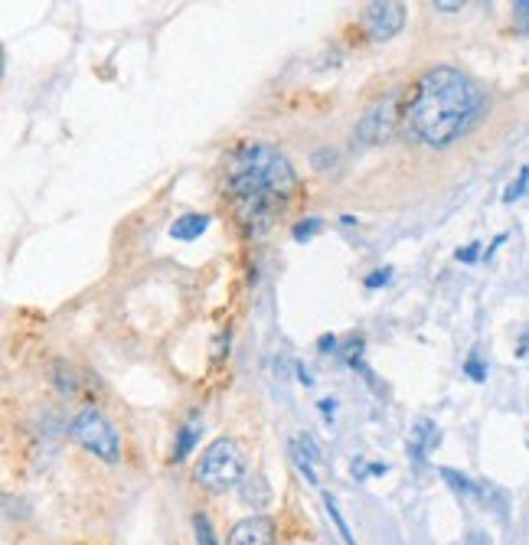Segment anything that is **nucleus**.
Here are the masks:
<instances>
[{
	"mask_svg": "<svg viewBox=\"0 0 529 545\" xmlns=\"http://www.w3.org/2000/svg\"><path fill=\"white\" fill-rule=\"evenodd\" d=\"M226 193L236 222L246 238L272 232L288 203L297 193V173L281 151L272 144H242L226 160Z\"/></svg>",
	"mask_w": 529,
	"mask_h": 545,
	"instance_id": "f257e3e1",
	"label": "nucleus"
},
{
	"mask_svg": "<svg viewBox=\"0 0 529 545\" xmlns=\"http://www.w3.org/2000/svg\"><path fill=\"white\" fill-rule=\"evenodd\" d=\"M483 112L481 88L454 66L422 72L402 105L406 131L425 147H451L471 131Z\"/></svg>",
	"mask_w": 529,
	"mask_h": 545,
	"instance_id": "f03ea898",
	"label": "nucleus"
},
{
	"mask_svg": "<svg viewBox=\"0 0 529 545\" xmlns=\"http://www.w3.org/2000/svg\"><path fill=\"white\" fill-rule=\"evenodd\" d=\"M193 477L209 493L239 490L246 483V454H242V444L236 438H226V434L216 438L206 451L199 454V464L193 470Z\"/></svg>",
	"mask_w": 529,
	"mask_h": 545,
	"instance_id": "7ed1b4c3",
	"label": "nucleus"
},
{
	"mask_svg": "<svg viewBox=\"0 0 529 545\" xmlns=\"http://www.w3.org/2000/svg\"><path fill=\"white\" fill-rule=\"evenodd\" d=\"M72 441L82 444L88 454H95L105 464H118L121 461V434L114 428V422L108 415H102L98 408H82L69 424Z\"/></svg>",
	"mask_w": 529,
	"mask_h": 545,
	"instance_id": "20e7f679",
	"label": "nucleus"
},
{
	"mask_svg": "<svg viewBox=\"0 0 529 545\" xmlns=\"http://www.w3.org/2000/svg\"><path fill=\"white\" fill-rule=\"evenodd\" d=\"M399 92H389L386 98H379L376 105H369L363 118L356 124V134H353V144L359 147H373V144H386L392 134H396V124L402 118V108H399Z\"/></svg>",
	"mask_w": 529,
	"mask_h": 545,
	"instance_id": "39448f33",
	"label": "nucleus"
},
{
	"mask_svg": "<svg viewBox=\"0 0 529 545\" xmlns=\"http://www.w3.org/2000/svg\"><path fill=\"white\" fill-rule=\"evenodd\" d=\"M406 27V4L399 0H373L363 10V29L373 43H386Z\"/></svg>",
	"mask_w": 529,
	"mask_h": 545,
	"instance_id": "423d86ee",
	"label": "nucleus"
},
{
	"mask_svg": "<svg viewBox=\"0 0 529 545\" xmlns=\"http://www.w3.org/2000/svg\"><path fill=\"white\" fill-rule=\"evenodd\" d=\"M226 545H278V526L272 516H248L239 519L229 529Z\"/></svg>",
	"mask_w": 529,
	"mask_h": 545,
	"instance_id": "0eeeda50",
	"label": "nucleus"
},
{
	"mask_svg": "<svg viewBox=\"0 0 529 545\" xmlns=\"http://www.w3.org/2000/svg\"><path fill=\"white\" fill-rule=\"evenodd\" d=\"M291 461H294V467L304 473V480H307L311 487L321 483L323 451H321V444L314 441V434H307V431L294 434V438H291Z\"/></svg>",
	"mask_w": 529,
	"mask_h": 545,
	"instance_id": "6e6552de",
	"label": "nucleus"
},
{
	"mask_svg": "<svg viewBox=\"0 0 529 545\" xmlns=\"http://www.w3.org/2000/svg\"><path fill=\"white\" fill-rule=\"evenodd\" d=\"M199 438H203V418H199V415H189L187 422L180 424V431H177V444H173L170 461H173V464H183V461H187L189 454L196 451Z\"/></svg>",
	"mask_w": 529,
	"mask_h": 545,
	"instance_id": "1a4fd4ad",
	"label": "nucleus"
},
{
	"mask_svg": "<svg viewBox=\"0 0 529 545\" xmlns=\"http://www.w3.org/2000/svg\"><path fill=\"white\" fill-rule=\"evenodd\" d=\"M438 441H441V431H438L428 418H422V422H415V428H412V438H408V454L415 457V464H422L428 457V451H435V448H438Z\"/></svg>",
	"mask_w": 529,
	"mask_h": 545,
	"instance_id": "9d476101",
	"label": "nucleus"
},
{
	"mask_svg": "<svg viewBox=\"0 0 529 545\" xmlns=\"http://www.w3.org/2000/svg\"><path fill=\"white\" fill-rule=\"evenodd\" d=\"M209 222L213 219L206 213H183V216H177L170 222V238L173 242H196L199 235L209 229Z\"/></svg>",
	"mask_w": 529,
	"mask_h": 545,
	"instance_id": "9b49d317",
	"label": "nucleus"
},
{
	"mask_svg": "<svg viewBox=\"0 0 529 545\" xmlns=\"http://www.w3.org/2000/svg\"><path fill=\"white\" fill-rule=\"evenodd\" d=\"M323 509H327V516H330V523H333V529H337L340 542L343 545H356V539H353V532H350V523L343 519L340 506H337V499H333L330 493H323Z\"/></svg>",
	"mask_w": 529,
	"mask_h": 545,
	"instance_id": "f8f14e48",
	"label": "nucleus"
},
{
	"mask_svg": "<svg viewBox=\"0 0 529 545\" xmlns=\"http://www.w3.org/2000/svg\"><path fill=\"white\" fill-rule=\"evenodd\" d=\"M53 369H56V372H53V382H56L59 392H62V395H76L79 392V376H76V372H72L62 359H59Z\"/></svg>",
	"mask_w": 529,
	"mask_h": 545,
	"instance_id": "ddd939ff",
	"label": "nucleus"
},
{
	"mask_svg": "<svg viewBox=\"0 0 529 545\" xmlns=\"http://www.w3.org/2000/svg\"><path fill=\"white\" fill-rule=\"evenodd\" d=\"M323 229V219L321 216H307V219H297L291 229V238L294 242H311L314 235Z\"/></svg>",
	"mask_w": 529,
	"mask_h": 545,
	"instance_id": "4468645a",
	"label": "nucleus"
},
{
	"mask_svg": "<svg viewBox=\"0 0 529 545\" xmlns=\"http://www.w3.org/2000/svg\"><path fill=\"white\" fill-rule=\"evenodd\" d=\"M193 536H196V545H219L206 513H193Z\"/></svg>",
	"mask_w": 529,
	"mask_h": 545,
	"instance_id": "2eb2a0df",
	"label": "nucleus"
},
{
	"mask_svg": "<svg viewBox=\"0 0 529 545\" xmlns=\"http://www.w3.org/2000/svg\"><path fill=\"white\" fill-rule=\"evenodd\" d=\"M526 187H529V167H523L520 177L513 180L510 187H507V193H503V203H507V206H510V203H516V199L526 193Z\"/></svg>",
	"mask_w": 529,
	"mask_h": 545,
	"instance_id": "dca6fc26",
	"label": "nucleus"
},
{
	"mask_svg": "<svg viewBox=\"0 0 529 545\" xmlns=\"http://www.w3.org/2000/svg\"><path fill=\"white\" fill-rule=\"evenodd\" d=\"M513 23L520 27V33L529 36V0H516L513 4Z\"/></svg>",
	"mask_w": 529,
	"mask_h": 545,
	"instance_id": "f3484780",
	"label": "nucleus"
},
{
	"mask_svg": "<svg viewBox=\"0 0 529 545\" xmlns=\"http://www.w3.org/2000/svg\"><path fill=\"white\" fill-rule=\"evenodd\" d=\"M464 372H467L474 382H487V366H483L481 359H477V353H471V356H467V363H464Z\"/></svg>",
	"mask_w": 529,
	"mask_h": 545,
	"instance_id": "a211bd4d",
	"label": "nucleus"
},
{
	"mask_svg": "<svg viewBox=\"0 0 529 545\" xmlns=\"http://www.w3.org/2000/svg\"><path fill=\"white\" fill-rule=\"evenodd\" d=\"M477 258H481V242H471V245H464V248L454 252V262H461V264H474Z\"/></svg>",
	"mask_w": 529,
	"mask_h": 545,
	"instance_id": "6ab92c4d",
	"label": "nucleus"
},
{
	"mask_svg": "<svg viewBox=\"0 0 529 545\" xmlns=\"http://www.w3.org/2000/svg\"><path fill=\"white\" fill-rule=\"evenodd\" d=\"M389 278H392V268H379V271L366 274V278H363V284H366V291H376V288L389 284Z\"/></svg>",
	"mask_w": 529,
	"mask_h": 545,
	"instance_id": "aec40b11",
	"label": "nucleus"
},
{
	"mask_svg": "<svg viewBox=\"0 0 529 545\" xmlns=\"http://www.w3.org/2000/svg\"><path fill=\"white\" fill-rule=\"evenodd\" d=\"M464 545H490V536H487L483 529H471L467 539H464Z\"/></svg>",
	"mask_w": 529,
	"mask_h": 545,
	"instance_id": "412c9836",
	"label": "nucleus"
},
{
	"mask_svg": "<svg viewBox=\"0 0 529 545\" xmlns=\"http://www.w3.org/2000/svg\"><path fill=\"white\" fill-rule=\"evenodd\" d=\"M435 7L444 10V13H454V10H461L464 4H461V0H435Z\"/></svg>",
	"mask_w": 529,
	"mask_h": 545,
	"instance_id": "4be33fe9",
	"label": "nucleus"
},
{
	"mask_svg": "<svg viewBox=\"0 0 529 545\" xmlns=\"http://www.w3.org/2000/svg\"><path fill=\"white\" fill-rule=\"evenodd\" d=\"M317 349H321V353H333V349H337V337H321V343H317Z\"/></svg>",
	"mask_w": 529,
	"mask_h": 545,
	"instance_id": "5701e85b",
	"label": "nucleus"
},
{
	"mask_svg": "<svg viewBox=\"0 0 529 545\" xmlns=\"http://www.w3.org/2000/svg\"><path fill=\"white\" fill-rule=\"evenodd\" d=\"M503 242H507V232H500L497 238H493V242H490V248H487V255H483V258H493V252H497V248H500Z\"/></svg>",
	"mask_w": 529,
	"mask_h": 545,
	"instance_id": "b1692460",
	"label": "nucleus"
},
{
	"mask_svg": "<svg viewBox=\"0 0 529 545\" xmlns=\"http://www.w3.org/2000/svg\"><path fill=\"white\" fill-rule=\"evenodd\" d=\"M317 408H321L323 415H333V408H337V398H330V402H327V398H321V402H317Z\"/></svg>",
	"mask_w": 529,
	"mask_h": 545,
	"instance_id": "393cba45",
	"label": "nucleus"
},
{
	"mask_svg": "<svg viewBox=\"0 0 529 545\" xmlns=\"http://www.w3.org/2000/svg\"><path fill=\"white\" fill-rule=\"evenodd\" d=\"M529 353V330H526V337L520 339V346H516V356H526Z\"/></svg>",
	"mask_w": 529,
	"mask_h": 545,
	"instance_id": "a878e982",
	"label": "nucleus"
},
{
	"mask_svg": "<svg viewBox=\"0 0 529 545\" xmlns=\"http://www.w3.org/2000/svg\"><path fill=\"white\" fill-rule=\"evenodd\" d=\"M297 379H301L304 386H314V376H307V369H297Z\"/></svg>",
	"mask_w": 529,
	"mask_h": 545,
	"instance_id": "bb28decb",
	"label": "nucleus"
}]
</instances>
